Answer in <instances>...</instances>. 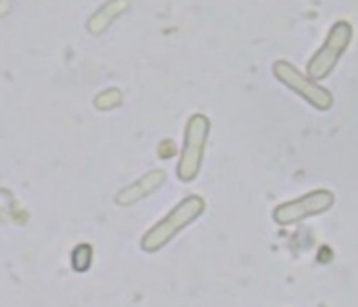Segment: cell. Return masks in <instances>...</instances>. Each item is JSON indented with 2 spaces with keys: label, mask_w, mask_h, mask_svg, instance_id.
Returning <instances> with one entry per match:
<instances>
[{
  "label": "cell",
  "mask_w": 358,
  "mask_h": 307,
  "mask_svg": "<svg viewBox=\"0 0 358 307\" xmlns=\"http://www.w3.org/2000/svg\"><path fill=\"white\" fill-rule=\"evenodd\" d=\"M201 210V203L197 200H188L187 203L181 207V209L176 210L171 217H167L162 225H158L155 228V232L149 233L145 239H143V248L145 250H156L163 243L171 239L176 232L183 225H187L192 217H196L197 212Z\"/></svg>",
  "instance_id": "6da1fadb"
}]
</instances>
